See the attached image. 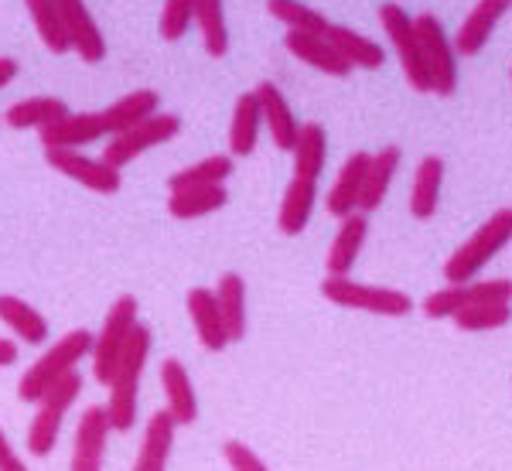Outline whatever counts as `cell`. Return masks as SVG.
I'll list each match as a JSON object with an SVG mask.
<instances>
[{
	"mask_svg": "<svg viewBox=\"0 0 512 471\" xmlns=\"http://www.w3.org/2000/svg\"><path fill=\"white\" fill-rule=\"evenodd\" d=\"M106 441H110V420L106 410L86 407L76 424V437H72V465L69 471H103Z\"/></svg>",
	"mask_w": 512,
	"mask_h": 471,
	"instance_id": "obj_13",
	"label": "cell"
},
{
	"mask_svg": "<svg viewBox=\"0 0 512 471\" xmlns=\"http://www.w3.org/2000/svg\"><path fill=\"white\" fill-rule=\"evenodd\" d=\"M195 21V0H164V11H161V38L164 41H181L188 35Z\"/></svg>",
	"mask_w": 512,
	"mask_h": 471,
	"instance_id": "obj_39",
	"label": "cell"
},
{
	"mask_svg": "<svg viewBox=\"0 0 512 471\" xmlns=\"http://www.w3.org/2000/svg\"><path fill=\"white\" fill-rule=\"evenodd\" d=\"M366 236H369V219L362 216V212H352V216L342 219V226H338V233L325 256L328 277H349V270L355 267V260H359L362 246H366Z\"/></svg>",
	"mask_w": 512,
	"mask_h": 471,
	"instance_id": "obj_19",
	"label": "cell"
},
{
	"mask_svg": "<svg viewBox=\"0 0 512 471\" xmlns=\"http://www.w3.org/2000/svg\"><path fill=\"white\" fill-rule=\"evenodd\" d=\"M325 301L338 304V308L366 311V314H383V318H403V314L414 311L410 294L393 291V287H376V284H359L349 277H325L321 284Z\"/></svg>",
	"mask_w": 512,
	"mask_h": 471,
	"instance_id": "obj_6",
	"label": "cell"
},
{
	"mask_svg": "<svg viewBox=\"0 0 512 471\" xmlns=\"http://www.w3.org/2000/svg\"><path fill=\"white\" fill-rule=\"evenodd\" d=\"M45 164L55 168L69 181H79L82 188L96 195H117L123 178L113 164H106L103 157H89L82 151H69V147H45Z\"/></svg>",
	"mask_w": 512,
	"mask_h": 471,
	"instance_id": "obj_11",
	"label": "cell"
},
{
	"mask_svg": "<svg viewBox=\"0 0 512 471\" xmlns=\"http://www.w3.org/2000/svg\"><path fill=\"white\" fill-rule=\"evenodd\" d=\"M216 301H219V314L222 325H226L229 345L246 338V280L239 274H222L219 287H216Z\"/></svg>",
	"mask_w": 512,
	"mask_h": 471,
	"instance_id": "obj_32",
	"label": "cell"
},
{
	"mask_svg": "<svg viewBox=\"0 0 512 471\" xmlns=\"http://www.w3.org/2000/svg\"><path fill=\"white\" fill-rule=\"evenodd\" d=\"M229 202L226 185H209V188H185V192L168 195V212L181 222L188 219H205L212 212H219Z\"/></svg>",
	"mask_w": 512,
	"mask_h": 471,
	"instance_id": "obj_34",
	"label": "cell"
},
{
	"mask_svg": "<svg viewBox=\"0 0 512 471\" xmlns=\"http://www.w3.org/2000/svg\"><path fill=\"white\" fill-rule=\"evenodd\" d=\"M284 45L294 59H301L304 65H311V69L325 72V76L345 79L352 72V65L345 62L332 45H328L325 35H311V31H287Z\"/></svg>",
	"mask_w": 512,
	"mask_h": 471,
	"instance_id": "obj_21",
	"label": "cell"
},
{
	"mask_svg": "<svg viewBox=\"0 0 512 471\" xmlns=\"http://www.w3.org/2000/svg\"><path fill=\"white\" fill-rule=\"evenodd\" d=\"M512 304V280L499 277V280H468V284H448L441 291H434L424 301V314L427 318H454L458 311L472 308V304Z\"/></svg>",
	"mask_w": 512,
	"mask_h": 471,
	"instance_id": "obj_10",
	"label": "cell"
},
{
	"mask_svg": "<svg viewBox=\"0 0 512 471\" xmlns=\"http://www.w3.org/2000/svg\"><path fill=\"white\" fill-rule=\"evenodd\" d=\"M253 93H256V99H260L263 127H267V134L274 137V144L280 147V151H294L297 134H301V123H297L284 93H280L274 82H260Z\"/></svg>",
	"mask_w": 512,
	"mask_h": 471,
	"instance_id": "obj_15",
	"label": "cell"
},
{
	"mask_svg": "<svg viewBox=\"0 0 512 471\" xmlns=\"http://www.w3.org/2000/svg\"><path fill=\"white\" fill-rule=\"evenodd\" d=\"M151 345L154 335L144 321H137V328L127 338V349H123L117 369L110 379V400L103 403L106 420H110V431L127 434L137 427V393H140V379H144V366L151 359Z\"/></svg>",
	"mask_w": 512,
	"mask_h": 471,
	"instance_id": "obj_1",
	"label": "cell"
},
{
	"mask_svg": "<svg viewBox=\"0 0 512 471\" xmlns=\"http://www.w3.org/2000/svg\"><path fill=\"white\" fill-rule=\"evenodd\" d=\"M89 352H93V332H89V328H76V332L62 335L59 342L48 345L45 355H41L35 366H28V373L21 376L18 400L21 403H38L48 386L59 383L62 376L76 373L79 362L86 359Z\"/></svg>",
	"mask_w": 512,
	"mask_h": 471,
	"instance_id": "obj_3",
	"label": "cell"
},
{
	"mask_svg": "<svg viewBox=\"0 0 512 471\" xmlns=\"http://www.w3.org/2000/svg\"><path fill=\"white\" fill-rule=\"evenodd\" d=\"M417 38L420 52H424L427 79H431V93L451 96L458 89V52H454V41L448 38L444 24L434 14H417Z\"/></svg>",
	"mask_w": 512,
	"mask_h": 471,
	"instance_id": "obj_8",
	"label": "cell"
},
{
	"mask_svg": "<svg viewBox=\"0 0 512 471\" xmlns=\"http://www.w3.org/2000/svg\"><path fill=\"white\" fill-rule=\"evenodd\" d=\"M512 239V209L492 212V219H485L465 243L458 246L448 263H444V277L448 284H468L485 270V263H492V256H499Z\"/></svg>",
	"mask_w": 512,
	"mask_h": 471,
	"instance_id": "obj_2",
	"label": "cell"
},
{
	"mask_svg": "<svg viewBox=\"0 0 512 471\" xmlns=\"http://www.w3.org/2000/svg\"><path fill=\"white\" fill-rule=\"evenodd\" d=\"M21 359V349L18 342H11V338H0V369L14 366V362Z\"/></svg>",
	"mask_w": 512,
	"mask_h": 471,
	"instance_id": "obj_42",
	"label": "cell"
},
{
	"mask_svg": "<svg viewBox=\"0 0 512 471\" xmlns=\"http://www.w3.org/2000/svg\"><path fill=\"white\" fill-rule=\"evenodd\" d=\"M379 24H383V35L393 45L396 59H400V69L407 76L410 89L431 93V79H427V65H424V52H420L414 18L400 4H383L379 7Z\"/></svg>",
	"mask_w": 512,
	"mask_h": 471,
	"instance_id": "obj_7",
	"label": "cell"
},
{
	"mask_svg": "<svg viewBox=\"0 0 512 471\" xmlns=\"http://www.w3.org/2000/svg\"><path fill=\"white\" fill-rule=\"evenodd\" d=\"M18 72H21L18 59H11V55H0V89H4L14 76H18Z\"/></svg>",
	"mask_w": 512,
	"mask_h": 471,
	"instance_id": "obj_43",
	"label": "cell"
},
{
	"mask_svg": "<svg viewBox=\"0 0 512 471\" xmlns=\"http://www.w3.org/2000/svg\"><path fill=\"white\" fill-rule=\"evenodd\" d=\"M441 181H444V161L437 154H427L417 164L414 188H410V216L427 222L437 216V202H441Z\"/></svg>",
	"mask_w": 512,
	"mask_h": 471,
	"instance_id": "obj_28",
	"label": "cell"
},
{
	"mask_svg": "<svg viewBox=\"0 0 512 471\" xmlns=\"http://www.w3.org/2000/svg\"><path fill=\"white\" fill-rule=\"evenodd\" d=\"M161 390H164V410L171 413L178 427H192L198 420V396L181 359L161 362Z\"/></svg>",
	"mask_w": 512,
	"mask_h": 471,
	"instance_id": "obj_14",
	"label": "cell"
},
{
	"mask_svg": "<svg viewBox=\"0 0 512 471\" xmlns=\"http://www.w3.org/2000/svg\"><path fill=\"white\" fill-rule=\"evenodd\" d=\"M0 321L14 332V338L24 345H45L52 338L48 318L41 314L35 304L21 301L14 294H0Z\"/></svg>",
	"mask_w": 512,
	"mask_h": 471,
	"instance_id": "obj_23",
	"label": "cell"
},
{
	"mask_svg": "<svg viewBox=\"0 0 512 471\" xmlns=\"http://www.w3.org/2000/svg\"><path fill=\"white\" fill-rule=\"evenodd\" d=\"M178 130H181V117H175V113H154V117H147L144 123L130 127L127 134L110 137V144H106V151H103V161L123 171L130 161H137L140 154L154 151V147L168 144L171 137H178Z\"/></svg>",
	"mask_w": 512,
	"mask_h": 471,
	"instance_id": "obj_9",
	"label": "cell"
},
{
	"mask_svg": "<svg viewBox=\"0 0 512 471\" xmlns=\"http://www.w3.org/2000/svg\"><path fill=\"white\" fill-rule=\"evenodd\" d=\"M325 38H328V45L352 65V72L355 69H383L386 52L373 38L359 35V31H352V28H342V24H328Z\"/></svg>",
	"mask_w": 512,
	"mask_h": 471,
	"instance_id": "obj_26",
	"label": "cell"
},
{
	"mask_svg": "<svg viewBox=\"0 0 512 471\" xmlns=\"http://www.w3.org/2000/svg\"><path fill=\"white\" fill-rule=\"evenodd\" d=\"M62 14V28L69 38V48L79 55L86 65H99L106 59V38L99 31L96 18L89 14L86 0H55Z\"/></svg>",
	"mask_w": 512,
	"mask_h": 471,
	"instance_id": "obj_12",
	"label": "cell"
},
{
	"mask_svg": "<svg viewBox=\"0 0 512 471\" xmlns=\"http://www.w3.org/2000/svg\"><path fill=\"white\" fill-rule=\"evenodd\" d=\"M154 113H158V93L154 89H137V93H127L117 103L106 106V110H99V117H103L106 137H117L127 134L137 123H144L147 117H154Z\"/></svg>",
	"mask_w": 512,
	"mask_h": 471,
	"instance_id": "obj_25",
	"label": "cell"
},
{
	"mask_svg": "<svg viewBox=\"0 0 512 471\" xmlns=\"http://www.w3.org/2000/svg\"><path fill=\"white\" fill-rule=\"evenodd\" d=\"M366 171H369V154L355 151L349 154V161L342 164L335 185L328 188V216L345 219L352 212H359V198H362V185H366Z\"/></svg>",
	"mask_w": 512,
	"mask_h": 471,
	"instance_id": "obj_18",
	"label": "cell"
},
{
	"mask_svg": "<svg viewBox=\"0 0 512 471\" xmlns=\"http://www.w3.org/2000/svg\"><path fill=\"white\" fill-rule=\"evenodd\" d=\"M195 21L202 31V45L212 59L229 52V28H226V0H195Z\"/></svg>",
	"mask_w": 512,
	"mask_h": 471,
	"instance_id": "obj_35",
	"label": "cell"
},
{
	"mask_svg": "<svg viewBox=\"0 0 512 471\" xmlns=\"http://www.w3.org/2000/svg\"><path fill=\"white\" fill-rule=\"evenodd\" d=\"M185 304H188V318H192V328H195L198 342H202V349L205 352L226 349L229 335H226V325H222L216 291H209V287H192Z\"/></svg>",
	"mask_w": 512,
	"mask_h": 471,
	"instance_id": "obj_17",
	"label": "cell"
},
{
	"mask_svg": "<svg viewBox=\"0 0 512 471\" xmlns=\"http://www.w3.org/2000/svg\"><path fill=\"white\" fill-rule=\"evenodd\" d=\"M24 7H28L31 21H35L38 38L45 41L48 52H55V55L72 52V48H69V38H65V28H62L59 4H55V0H24Z\"/></svg>",
	"mask_w": 512,
	"mask_h": 471,
	"instance_id": "obj_36",
	"label": "cell"
},
{
	"mask_svg": "<svg viewBox=\"0 0 512 471\" xmlns=\"http://www.w3.org/2000/svg\"><path fill=\"white\" fill-rule=\"evenodd\" d=\"M0 471H31L28 465H24L21 454L11 448V441H7L4 431H0Z\"/></svg>",
	"mask_w": 512,
	"mask_h": 471,
	"instance_id": "obj_41",
	"label": "cell"
},
{
	"mask_svg": "<svg viewBox=\"0 0 512 471\" xmlns=\"http://www.w3.org/2000/svg\"><path fill=\"white\" fill-rule=\"evenodd\" d=\"M294 178L301 181H315L321 178L325 171V161H328V134L321 123H301V134H297V144H294Z\"/></svg>",
	"mask_w": 512,
	"mask_h": 471,
	"instance_id": "obj_30",
	"label": "cell"
},
{
	"mask_svg": "<svg viewBox=\"0 0 512 471\" xmlns=\"http://www.w3.org/2000/svg\"><path fill=\"white\" fill-rule=\"evenodd\" d=\"M509 321H512V304H499V301L472 304V308L454 314V325L461 332H495V328H506Z\"/></svg>",
	"mask_w": 512,
	"mask_h": 471,
	"instance_id": "obj_38",
	"label": "cell"
},
{
	"mask_svg": "<svg viewBox=\"0 0 512 471\" xmlns=\"http://www.w3.org/2000/svg\"><path fill=\"white\" fill-rule=\"evenodd\" d=\"M263 130V113L256 93H243L236 99L233 123H229V154L233 157H250L256 151V140Z\"/></svg>",
	"mask_w": 512,
	"mask_h": 471,
	"instance_id": "obj_31",
	"label": "cell"
},
{
	"mask_svg": "<svg viewBox=\"0 0 512 471\" xmlns=\"http://www.w3.org/2000/svg\"><path fill=\"white\" fill-rule=\"evenodd\" d=\"M400 161H403V151L396 144L383 147L379 154H369V171H366V185H362V198H359V212L369 216L383 205V198L390 195V185L400 171Z\"/></svg>",
	"mask_w": 512,
	"mask_h": 471,
	"instance_id": "obj_24",
	"label": "cell"
},
{
	"mask_svg": "<svg viewBox=\"0 0 512 471\" xmlns=\"http://www.w3.org/2000/svg\"><path fill=\"white\" fill-rule=\"evenodd\" d=\"M79 396H82V376L79 373L62 376L59 383H52L45 393H41L38 413L28 424V454H35V458H48V454L55 451L65 413L76 407Z\"/></svg>",
	"mask_w": 512,
	"mask_h": 471,
	"instance_id": "obj_4",
	"label": "cell"
},
{
	"mask_svg": "<svg viewBox=\"0 0 512 471\" xmlns=\"http://www.w3.org/2000/svg\"><path fill=\"white\" fill-rule=\"evenodd\" d=\"M233 157L229 154H212L205 161H195L188 168L175 171L168 178V192H185V188H209V185H222V181L233 178Z\"/></svg>",
	"mask_w": 512,
	"mask_h": 471,
	"instance_id": "obj_33",
	"label": "cell"
},
{
	"mask_svg": "<svg viewBox=\"0 0 512 471\" xmlns=\"http://www.w3.org/2000/svg\"><path fill=\"white\" fill-rule=\"evenodd\" d=\"M267 11L277 21H284L291 31H311V35H325L328 18L315 7L301 4V0H267Z\"/></svg>",
	"mask_w": 512,
	"mask_h": 471,
	"instance_id": "obj_37",
	"label": "cell"
},
{
	"mask_svg": "<svg viewBox=\"0 0 512 471\" xmlns=\"http://www.w3.org/2000/svg\"><path fill=\"white\" fill-rule=\"evenodd\" d=\"M222 454H226V465L233 471H270L267 461H263L260 454L243 441H226L222 444Z\"/></svg>",
	"mask_w": 512,
	"mask_h": 471,
	"instance_id": "obj_40",
	"label": "cell"
},
{
	"mask_svg": "<svg viewBox=\"0 0 512 471\" xmlns=\"http://www.w3.org/2000/svg\"><path fill=\"white\" fill-rule=\"evenodd\" d=\"M45 147H69V151H82V147L96 144L106 137L103 117L99 113H69V117L55 120L52 127L38 130Z\"/></svg>",
	"mask_w": 512,
	"mask_h": 471,
	"instance_id": "obj_20",
	"label": "cell"
},
{
	"mask_svg": "<svg viewBox=\"0 0 512 471\" xmlns=\"http://www.w3.org/2000/svg\"><path fill=\"white\" fill-rule=\"evenodd\" d=\"M140 321V304L134 294H123L113 301V308L106 311L103 328L93 335V376L99 386H110L113 369H117L123 349H127V338Z\"/></svg>",
	"mask_w": 512,
	"mask_h": 471,
	"instance_id": "obj_5",
	"label": "cell"
},
{
	"mask_svg": "<svg viewBox=\"0 0 512 471\" xmlns=\"http://www.w3.org/2000/svg\"><path fill=\"white\" fill-rule=\"evenodd\" d=\"M315 198H318L315 181L291 178V185H287V192H284V202H280V212H277L280 233L301 236L311 222V212H315Z\"/></svg>",
	"mask_w": 512,
	"mask_h": 471,
	"instance_id": "obj_29",
	"label": "cell"
},
{
	"mask_svg": "<svg viewBox=\"0 0 512 471\" xmlns=\"http://www.w3.org/2000/svg\"><path fill=\"white\" fill-rule=\"evenodd\" d=\"M69 103L59 96H31V99H21V103L7 106L4 113V123L11 130H45L52 127L55 120L69 117Z\"/></svg>",
	"mask_w": 512,
	"mask_h": 471,
	"instance_id": "obj_27",
	"label": "cell"
},
{
	"mask_svg": "<svg viewBox=\"0 0 512 471\" xmlns=\"http://www.w3.org/2000/svg\"><path fill=\"white\" fill-rule=\"evenodd\" d=\"M175 431H178V424L171 420L168 410L154 413V417L147 420L144 441H140L137 461L130 471H168L171 448H175Z\"/></svg>",
	"mask_w": 512,
	"mask_h": 471,
	"instance_id": "obj_22",
	"label": "cell"
},
{
	"mask_svg": "<svg viewBox=\"0 0 512 471\" xmlns=\"http://www.w3.org/2000/svg\"><path fill=\"white\" fill-rule=\"evenodd\" d=\"M512 7V0H478V4L468 11V18L461 21L458 35H454V52L465 55V59H472L485 48V41L492 38L495 24L502 21V14H506Z\"/></svg>",
	"mask_w": 512,
	"mask_h": 471,
	"instance_id": "obj_16",
	"label": "cell"
}]
</instances>
